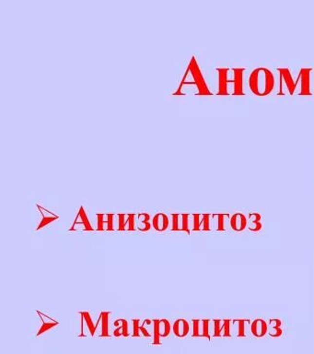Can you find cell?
<instances>
[{"label": "cell", "instance_id": "7a4b0ae2", "mask_svg": "<svg viewBox=\"0 0 314 354\" xmlns=\"http://www.w3.org/2000/svg\"><path fill=\"white\" fill-rule=\"evenodd\" d=\"M188 69L191 72L194 80H195V84L198 89V95H212V93L209 91L208 87L205 83L203 74L200 70V68L197 64V61L195 59V56H192L191 61L188 65Z\"/></svg>", "mask_w": 314, "mask_h": 354}, {"label": "cell", "instance_id": "44dd1931", "mask_svg": "<svg viewBox=\"0 0 314 354\" xmlns=\"http://www.w3.org/2000/svg\"><path fill=\"white\" fill-rule=\"evenodd\" d=\"M169 218L162 213V212H159L157 213L154 218L152 219V226L153 228L157 231V232H164L168 229L169 227Z\"/></svg>", "mask_w": 314, "mask_h": 354}, {"label": "cell", "instance_id": "9a60e30c", "mask_svg": "<svg viewBox=\"0 0 314 354\" xmlns=\"http://www.w3.org/2000/svg\"><path fill=\"white\" fill-rule=\"evenodd\" d=\"M251 333L249 320H233V335L236 337H246Z\"/></svg>", "mask_w": 314, "mask_h": 354}, {"label": "cell", "instance_id": "8fae6325", "mask_svg": "<svg viewBox=\"0 0 314 354\" xmlns=\"http://www.w3.org/2000/svg\"><path fill=\"white\" fill-rule=\"evenodd\" d=\"M97 231H113L114 214H97Z\"/></svg>", "mask_w": 314, "mask_h": 354}, {"label": "cell", "instance_id": "5b68a950", "mask_svg": "<svg viewBox=\"0 0 314 354\" xmlns=\"http://www.w3.org/2000/svg\"><path fill=\"white\" fill-rule=\"evenodd\" d=\"M95 229L91 224L90 220L86 214L84 207H79L77 214H76V219L73 223V224L71 225L70 229L68 230L69 232H77V231H81V232H92Z\"/></svg>", "mask_w": 314, "mask_h": 354}, {"label": "cell", "instance_id": "30bf717a", "mask_svg": "<svg viewBox=\"0 0 314 354\" xmlns=\"http://www.w3.org/2000/svg\"><path fill=\"white\" fill-rule=\"evenodd\" d=\"M230 216L228 213L213 214L211 224L213 230L216 231H227L230 228Z\"/></svg>", "mask_w": 314, "mask_h": 354}, {"label": "cell", "instance_id": "d6986e66", "mask_svg": "<svg viewBox=\"0 0 314 354\" xmlns=\"http://www.w3.org/2000/svg\"><path fill=\"white\" fill-rule=\"evenodd\" d=\"M173 334L178 337H186L190 332V325L189 322L183 318H179L173 323L172 326Z\"/></svg>", "mask_w": 314, "mask_h": 354}, {"label": "cell", "instance_id": "5bb4252c", "mask_svg": "<svg viewBox=\"0 0 314 354\" xmlns=\"http://www.w3.org/2000/svg\"><path fill=\"white\" fill-rule=\"evenodd\" d=\"M36 313L39 315L41 321H42V326L39 329V331L37 332V337L41 336L43 333L47 332L48 330H50L52 328H55L59 325L58 321L52 318L51 317H49L48 315L44 314L43 312L39 311V310H36Z\"/></svg>", "mask_w": 314, "mask_h": 354}, {"label": "cell", "instance_id": "52a82bcc", "mask_svg": "<svg viewBox=\"0 0 314 354\" xmlns=\"http://www.w3.org/2000/svg\"><path fill=\"white\" fill-rule=\"evenodd\" d=\"M212 321L209 319L192 320L193 324V337H204L210 338V328Z\"/></svg>", "mask_w": 314, "mask_h": 354}, {"label": "cell", "instance_id": "7c38bea8", "mask_svg": "<svg viewBox=\"0 0 314 354\" xmlns=\"http://www.w3.org/2000/svg\"><path fill=\"white\" fill-rule=\"evenodd\" d=\"M111 312L102 311L100 313L99 319L96 324V331L99 329V336L100 337H109V317Z\"/></svg>", "mask_w": 314, "mask_h": 354}, {"label": "cell", "instance_id": "8992f818", "mask_svg": "<svg viewBox=\"0 0 314 354\" xmlns=\"http://www.w3.org/2000/svg\"><path fill=\"white\" fill-rule=\"evenodd\" d=\"M172 226L171 231H182L190 233L192 231V215L191 214H171Z\"/></svg>", "mask_w": 314, "mask_h": 354}, {"label": "cell", "instance_id": "9c48e42d", "mask_svg": "<svg viewBox=\"0 0 314 354\" xmlns=\"http://www.w3.org/2000/svg\"><path fill=\"white\" fill-rule=\"evenodd\" d=\"M312 70H313V68H301L299 70V74L297 77L300 79V83H301L300 93H298L299 95H312L311 82H310Z\"/></svg>", "mask_w": 314, "mask_h": 354}, {"label": "cell", "instance_id": "4316f807", "mask_svg": "<svg viewBox=\"0 0 314 354\" xmlns=\"http://www.w3.org/2000/svg\"><path fill=\"white\" fill-rule=\"evenodd\" d=\"M149 328H153V320L145 319L144 321H143V323L141 324V327H140L141 335H142L143 337H152L153 333H151V329Z\"/></svg>", "mask_w": 314, "mask_h": 354}, {"label": "cell", "instance_id": "ba28073f", "mask_svg": "<svg viewBox=\"0 0 314 354\" xmlns=\"http://www.w3.org/2000/svg\"><path fill=\"white\" fill-rule=\"evenodd\" d=\"M245 68H233V79L229 82L233 83V93L232 95H244L243 92V73Z\"/></svg>", "mask_w": 314, "mask_h": 354}, {"label": "cell", "instance_id": "2e32d148", "mask_svg": "<svg viewBox=\"0 0 314 354\" xmlns=\"http://www.w3.org/2000/svg\"><path fill=\"white\" fill-rule=\"evenodd\" d=\"M230 228L235 232H242L248 226V220L244 214L236 212L230 217Z\"/></svg>", "mask_w": 314, "mask_h": 354}, {"label": "cell", "instance_id": "f546056e", "mask_svg": "<svg viewBox=\"0 0 314 354\" xmlns=\"http://www.w3.org/2000/svg\"><path fill=\"white\" fill-rule=\"evenodd\" d=\"M133 337H140L141 335V331H140V327H141V323L140 319H133Z\"/></svg>", "mask_w": 314, "mask_h": 354}, {"label": "cell", "instance_id": "d4e9b609", "mask_svg": "<svg viewBox=\"0 0 314 354\" xmlns=\"http://www.w3.org/2000/svg\"><path fill=\"white\" fill-rule=\"evenodd\" d=\"M282 321L277 318L270 319L269 326H268V333L272 337H279L283 334V328H282Z\"/></svg>", "mask_w": 314, "mask_h": 354}, {"label": "cell", "instance_id": "ac0fdd59", "mask_svg": "<svg viewBox=\"0 0 314 354\" xmlns=\"http://www.w3.org/2000/svg\"><path fill=\"white\" fill-rule=\"evenodd\" d=\"M268 333V325L263 319H255L251 324V334L256 337H264Z\"/></svg>", "mask_w": 314, "mask_h": 354}, {"label": "cell", "instance_id": "603a6c76", "mask_svg": "<svg viewBox=\"0 0 314 354\" xmlns=\"http://www.w3.org/2000/svg\"><path fill=\"white\" fill-rule=\"evenodd\" d=\"M248 228L252 232H259L263 229V223H262V217L257 213L253 212L249 215L248 219Z\"/></svg>", "mask_w": 314, "mask_h": 354}, {"label": "cell", "instance_id": "83f0119b", "mask_svg": "<svg viewBox=\"0 0 314 354\" xmlns=\"http://www.w3.org/2000/svg\"><path fill=\"white\" fill-rule=\"evenodd\" d=\"M136 230V214L129 213L127 217L124 231H135Z\"/></svg>", "mask_w": 314, "mask_h": 354}, {"label": "cell", "instance_id": "7402d4cb", "mask_svg": "<svg viewBox=\"0 0 314 354\" xmlns=\"http://www.w3.org/2000/svg\"><path fill=\"white\" fill-rule=\"evenodd\" d=\"M113 326L115 329L113 330L114 337H128L129 336V328H128V320L119 318L113 322Z\"/></svg>", "mask_w": 314, "mask_h": 354}, {"label": "cell", "instance_id": "3957f363", "mask_svg": "<svg viewBox=\"0 0 314 354\" xmlns=\"http://www.w3.org/2000/svg\"><path fill=\"white\" fill-rule=\"evenodd\" d=\"M171 327L169 320L153 319V344L160 345L161 337H168L170 335Z\"/></svg>", "mask_w": 314, "mask_h": 354}, {"label": "cell", "instance_id": "4fadbf2b", "mask_svg": "<svg viewBox=\"0 0 314 354\" xmlns=\"http://www.w3.org/2000/svg\"><path fill=\"white\" fill-rule=\"evenodd\" d=\"M219 73V92L218 95H229L228 92V84L229 80L228 79L229 68H218L216 69Z\"/></svg>", "mask_w": 314, "mask_h": 354}, {"label": "cell", "instance_id": "ffe728a7", "mask_svg": "<svg viewBox=\"0 0 314 354\" xmlns=\"http://www.w3.org/2000/svg\"><path fill=\"white\" fill-rule=\"evenodd\" d=\"M278 71L280 73L281 78H284V81L289 90V94H291V95L294 94V92L296 90L297 81L299 78H297V81H294L289 68H279Z\"/></svg>", "mask_w": 314, "mask_h": 354}, {"label": "cell", "instance_id": "f1b7e54d", "mask_svg": "<svg viewBox=\"0 0 314 354\" xmlns=\"http://www.w3.org/2000/svg\"><path fill=\"white\" fill-rule=\"evenodd\" d=\"M203 214H192V231H201Z\"/></svg>", "mask_w": 314, "mask_h": 354}, {"label": "cell", "instance_id": "484cf974", "mask_svg": "<svg viewBox=\"0 0 314 354\" xmlns=\"http://www.w3.org/2000/svg\"><path fill=\"white\" fill-rule=\"evenodd\" d=\"M149 220L150 216L148 213H139L137 215V230L140 232H148L151 228Z\"/></svg>", "mask_w": 314, "mask_h": 354}, {"label": "cell", "instance_id": "6da1fadb", "mask_svg": "<svg viewBox=\"0 0 314 354\" xmlns=\"http://www.w3.org/2000/svg\"><path fill=\"white\" fill-rule=\"evenodd\" d=\"M249 87L257 96L270 94L275 87V77L270 69L258 68L252 71L249 77Z\"/></svg>", "mask_w": 314, "mask_h": 354}, {"label": "cell", "instance_id": "e0dca14e", "mask_svg": "<svg viewBox=\"0 0 314 354\" xmlns=\"http://www.w3.org/2000/svg\"><path fill=\"white\" fill-rule=\"evenodd\" d=\"M36 206L38 207V209H39L40 213L42 214V220H41V222H40V224L38 225V227H37V229H36L37 231H39V230L43 229V227H45V226L50 224H52L53 222H55V221H56V220H58V219H59V216H58V215H56V214L53 213V212H51L50 210H48V209L44 208V207H42V206H40V205H36Z\"/></svg>", "mask_w": 314, "mask_h": 354}, {"label": "cell", "instance_id": "4dcf8cb0", "mask_svg": "<svg viewBox=\"0 0 314 354\" xmlns=\"http://www.w3.org/2000/svg\"><path fill=\"white\" fill-rule=\"evenodd\" d=\"M127 217L128 214H118L117 219H118V231H124L125 229V224H126V221H127Z\"/></svg>", "mask_w": 314, "mask_h": 354}, {"label": "cell", "instance_id": "cb8c5ba5", "mask_svg": "<svg viewBox=\"0 0 314 354\" xmlns=\"http://www.w3.org/2000/svg\"><path fill=\"white\" fill-rule=\"evenodd\" d=\"M78 314L80 315V317H81V323L85 324L90 335L92 337H94L96 334V325L94 324L90 312H79Z\"/></svg>", "mask_w": 314, "mask_h": 354}, {"label": "cell", "instance_id": "277c9868", "mask_svg": "<svg viewBox=\"0 0 314 354\" xmlns=\"http://www.w3.org/2000/svg\"><path fill=\"white\" fill-rule=\"evenodd\" d=\"M212 337H231L233 335V320H212Z\"/></svg>", "mask_w": 314, "mask_h": 354}]
</instances>
